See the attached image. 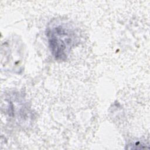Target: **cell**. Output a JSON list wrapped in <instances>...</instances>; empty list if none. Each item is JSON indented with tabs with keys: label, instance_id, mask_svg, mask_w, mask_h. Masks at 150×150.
I'll list each match as a JSON object with an SVG mask.
<instances>
[{
	"label": "cell",
	"instance_id": "cell-1",
	"mask_svg": "<svg viewBox=\"0 0 150 150\" xmlns=\"http://www.w3.org/2000/svg\"><path fill=\"white\" fill-rule=\"evenodd\" d=\"M46 36L52 55L59 61L67 59L70 51L80 40L75 26L64 20H54L49 23Z\"/></svg>",
	"mask_w": 150,
	"mask_h": 150
}]
</instances>
